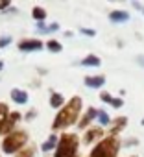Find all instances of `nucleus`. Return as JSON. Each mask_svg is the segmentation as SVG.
<instances>
[{"label": "nucleus", "mask_w": 144, "mask_h": 157, "mask_svg": "<svg viewBox=\"0 0 144 157\" xmlns=\"http://www.w3.org/2000/svg\"><path fill=\"white\" fill-rule=\"evenodd\" d=\"M80 109H81V100H80V98H72V102H70L63 111H59V115L55 117V120H54V129L70 126L72 122L78 118Z\"/></svg>", "instance_id": "1"}, {"label": "nucleus", "mask_w": 144, "mask_h": 157, "mask_svg": "<svg viewBox=\"0 0 144 157\" xmlns=\"http://www.w3.org/2000/svg\"><path fill=\"white\" fill-rule=\"evenodd\" d=\"M6 6H9V2H0V10H4Z\"/></svg>", "instance_id": "22"}, {"label": "nucleus", "mask_w": 144, "mask_h": 157, "mask_svg": "<svg viewBox=\"0 0 144 157\" xmlns=\"http://www.w3.org/2000/svg\"><path fill=\"white\" fill-rule=\"evenodd\" d=\"M81 32H83V33H87V35H94V32H93V30H87V28H83Z\"/></svg>", "instance_id": "21"}, {"label": "nucleus", "mask_w": 144, "mask_h": 157, "mask_svg": "<svg viewBox=\"0 0 144 157\" xmlns=\"http://www.w3.org/2000/svg\"><path fill=\"white\" fill-rule=\"evenodd\" d=\"M33 17H35V19H44V17H46V13H44V10L35 8V10H33Z\"/></svg>", "instance_id": "15"}, {"label": "nucleus", "mask_w": 144, "mask_h": 157, "mask_svg": "<svg viewBox=\"0 0 144 157\" xmlns=\"http://www.w3.org/2000/svg\"><path fill=\"white\" fill-rule=\"evenodd\" d=\"M109 19H111L113 22H126V21L129 19V15H127L126 11H113V13L109 15Z\"/></svg>", "instance_id": "8"}, {"label": "nucleus", "mask_w": 144, "mask_h": 157, "mask_svg": "<svg viewBox=\"0 0 144 157\" xmlns=\"http://www.w3.org/2000/svg\"><path fill=\"white\" fill-rule=\"evenodd\" d=\"M19 48L21 50H39V48H43V43L41 41H22V43H19Z\"/></svg>", "instance_id": "5"}, {"label": "nucleus", "mask_w": 144, "mask_h": 157, "mask_svg": "<svg viewBox=\"0 0 144 157\" xmlns=\"http://www.w3.org/2000/svg\"><path fill=\"white\" fill-rule=\"evenodd\" d=\"M102 100H105V102H111V96H109L107 93H104V94H102Z\"/></svg>", "instance_id": "20"}, {"label": "nucleus", "mask_w": 144, "mask_h": 157, "mask_svg": "<svg viewBox=\"0 0 144 157\" xmlns=\"http://www.w3.org/2000/svg\"><path fill=\"white\" fill-rule=\"evenodd\" d=\"M6 117H8V107L4 104H0V128L6 124Z\"/></svg>", "instance_id": "11"}, {"label": "nucleus", "mask_w": 144, "mask_h": 157, "mask_svg": "<svg viewBox=\"0 0 144 157\" xmlns=\"http://www.w3.org/2000/svg\"><path fill=\"white\" fill-rule=\"evenodd\" d=\"M11 98H13L17 104H26V102H28V94H26L24 91H21V89H13V91H11Z\"/></svg>", "instance_id": "6"}, {"label": "nucleus", "mask_w": 144, "mask_h": 157, "mask_svg": "<svg viewBox=\"0 0 144 157\" xmlns=\"http://www.w3.org/2000/svg\"><path fill=\"white\" fill-rule=\"evenodd\" d=\"M98 118H100V122H102L104 126L109 122V118H107V115H105V113H100V117H98Z\"/></svg>", "instance_id": "18"}, {"label": "nucleus", "mask_w": 144, "mask_h": 157, "mask_svg": "<svg viewBox=\"0 0 144 157\" xmlns=\"http://www.w3.org/2000/svg\"><path fill=\"white\" fill-rule=\"evenodd\" d=\"M111 104H113L115 107H120V105H122V100H111Z\"/></svg>", "instance_id": "19"}, {"label": "nucleus", "mask_w": 144, "mask_h": 157, "mask_svg": "<svg viewBox=\"0 0 144 157\" xmlns=\"http://www.w3.org/2000/svg\"><path fill=\"white\" fill-rule=\"evenodd\" d=\"M55 142H57V139H55V137L52 135V137L48 139V142H46V144H43V151H48V150H50V148H52V146H54Z\"/></svg>", "instance_id": "14"}, {"label": "nucleus", "mask_w": 144, "mask_h": 157, "mask_svg": "<svg viewBox=\"0 0 144 157\" xmlns=\"http://www.w3.org/2000/svg\"><path fill=\"white\" fill-rule=\"evenodd\" d=\"M104 83H105L104 76H94V78H87L85 80V85H89V87H102Z\"/></svg>", "instance_id": "7"}, {"label": "nucleus", "mask_w": 144, "mask_h": 157, "mask_svg": "<svg viewBox=\"0 0 144 157\" xmlns=\"http://www.w3.org/2000/svg\"><path fill=\"white\" fill-rule=\"evenodd\" d=\"M32 153H33V148H28V150H24L19 157H32Z\"/></svg>", "instance_id": "17"}, {"label": "nucleus", "mask_w": 144, "mask_h": 157, "mask_svg": "<svg viewBox=\"0 0 144 157\" xmlns=\"http://www.w3.org/2000/svg\"><path fill=\"white\" fill-rule=\"evenodd\" d=\"M26 139H28V135H26L24 131H15V133H11V135L6 137V140L2 142V150H4L6 153L17 151V150L26 142Z\"/></svg>", "instance_id": "3"}, {"label": "nucleus", "mask_w": 144, "mask_h": 157, "mask_svg": "<svg viewBox=\"0 0 144 157\" xmlns=\"http://www.w3.org/2000/svg\"><path fill=\"white\" fill-rule=\"evenodd\" d=\"M83 65H87V67H98V65H100V59H98L96 56H87V57L83 59Z\"/></svg>", "instance_id": "9"}, {"label": "nucleus", "mask_w": 144, "mask_h": 157, "mask_svg": "<svg viewBox=\"0 0 144 157\" xmlns=\"http://www.w3.org/2000/svg\"><path fill=\"white\" fill-rule=\"evenodd\" d=\"M94 115H96V113H94V109H89V113L83 117V120H81V126H80V128H87V124L91 122V118H93Z\"/></svg>", "instance_id": "12"}, {"label": "nucleus", "mask_w": 144, "mask_h": 157, "mask_svg": "<svg viewBox=\"0 0 144 157\" xmlns=\"http://www.w3.org/2000/svg\"><path fill=\"white\" fill-rule=\"evenodd\" d=\"M116 150H118V140L105 139V140H102L94 148V151H93L91 157H115L116 155Z\"/></svg>", "instance_id": "4"}, {"label": "nucleus", "mask_w": 144, "mask_h": 157, "mask_svg": "<svg viewBox=\"0 0 144 157\" xmlns=\"http://www.w3.org/2000/svg\"><path fill=\"white\" fill-rule=\"evenodd\" d=\"M102 135V129H91L89 133H85V142H93L96 137Z\"/></svg>", "instance_id": "10"}, {"label": "nucleus", "mask_w": 144, "mask_h": 157, "mask_svg": "<svg viewBox=\"0 0 144 157\" xmlns=\"http://www.w3.org/2000/svg\"><path fill=\"white\" fill-rule=\"evenodd\" d=\"M78 148V139L76 135H63L59 140V146L55 150V157H72Z\"/></svg>", "instance_id": "2"}, {"label": "nucleus", "mask_w": 144, "mask_h": 157, "mask_svg": "<svg viewBox=\"0 0 144 157\" xmlns=\"http://www.w3.org/2000/svg\"><path fill=\"white\" fill-rule=\"evenodd\" d=\"M2 67H4V63H2V61H0V70H2Z\"/></svg>", "instance_id": "24"}, {"label": "nucleus", "mask_w": 144, "mask_h": 157, "mask_svg": "<svg viewBox=\"0 0 144 157\" xmlns=\"http://www.w3.org/2000/svg\"><path fill=\"white\" fill-rule=\"evenodd\" d=\"M142 124H144V120H142Z\"/></svg>", "instance_id": "25"}, {"label": "nucleus", "mask_w": 144, "mask_h": 157, "mask_svg": "<svg viewBox=\"0 0 144 157\" xmlns=\"http://www.w3.org/2000/svg\"><path fill=\"white\" fill-rule=\"evenodd\" d=\"M9 43V39H2V41H0V46H4V44H8Z\"/></svg>", "instance_id": "23"}, {"label": "nucleus", "mask_w": 144, "mask_h": 157, "mask_svg": "<svg viewBox=\"0 0 144 157\" xmlns=\"http://www.w3.org/2000/svg\"><path fill=\"white\" fill-rule=\"evenodd\" d=\"M61 104H63V96H61V94H54L52 100H50V105H52V107H59Z\"/></svg>", "instance_id": "13"}, {"label": "nucleus", "mask_w": 144, "mask_h": 157, "mask_svg": "<svg viewBox=\"0 0 144 157\" xmlns=\"http://www.w3.org/2000/svg\"><path fill=\"white\" fill-rule=\"evenodd\" d=\"M48 48H50L52 52H59V50H61V44H59L57 41H50V43H48Z\"/></svg>", "instance_id": "16"}]
</instances>
